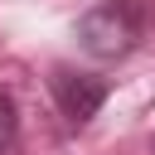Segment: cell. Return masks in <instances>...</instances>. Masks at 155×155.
I'll list each match as a JSON object with an SVG mask.
<instances>
[{"mask_svg": "<svg viewBox=\"0 0 155 155\" xmlns=\"http://www.w3.org/2000/svg\"><path fill=\"white\" fill-rule=\"evenodd\" d=\"M15 136H19V107H15V97L0 87V150H10Z\"/></svg>", "mask_w": 155, "mask_h": 155, "instance_id": "3", "label": "cell"}, {"mask_svg": "<svg viewBox=\"0 0 155 155\" xmlns=\"http://www.w3.org/2000/svg\"><path fill=\"white\" fill-rule=\"evenodd\" d=\"M48 87H53V102H58V111H63V121H68V126H87V121L97 116V107L107 102V82H102V78H92V73L53 68Z\"/></svg>", "mask_w": 155, "mask_h": 155, "instance_id": "2", "label": "cell"}, {"mask_svg": "<svg viewBox=\"0 0 155 155\" xmlns=\"http://www.w3.org/2000/svg\"><path fill=\"white\" fill-rule=\"evenodd\" d=\"M78 39L92 58H126L145 39V5L140 0H102L78 19Z\"/></svg>", "mask_w": 155, "mask_h": 155, "instance_id": "1", "label": "cell"}]
</instances>
